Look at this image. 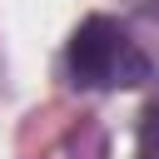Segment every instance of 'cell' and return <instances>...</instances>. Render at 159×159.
Wrapping results in <instances>:
<instances>
[{
  "mask_svg": "<svg viewBox=\"0 0 159 159\" xmlns=\"http://www.w3.org/2000/svg\"><path fill=\"white\" fill-rule=\"evenodd\" d=\"M65 65H70V80L84 84V89H129V84H149L154 80L149 55L109 15H89L75 30V40L65 50Z\"/></svg>",
  "mask_w": 159,
  "mask_h": 159,
  "instance_id": "obj_1",
  "label": "cell"
},
{
  "mask_svg": "<svg viewBox=\"0 0 159 159\" xmlns=\"http://www.w3.org/2000/svg\"><path fill=\"white\" fill-rule=\"evenodd\" d=\"M144 5H149V10H159V0H144Z\"/></svg>",
  "mask_w": 159,
  "mask_h": 159,
  "instance_id": "obj_2",
  "label": "cell"
}]
</instances>
